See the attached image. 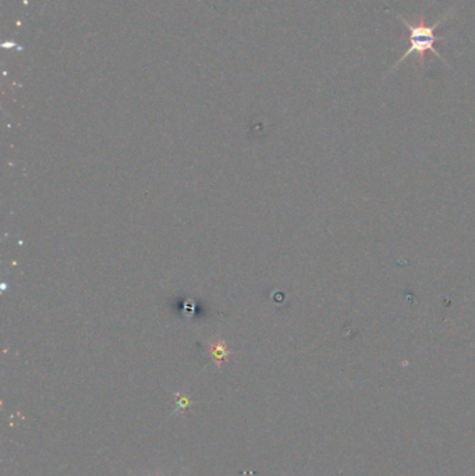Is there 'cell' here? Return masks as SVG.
<instances>
[{
    "label": "cell",
    "mask_w": 475,
    "mask_h": 476,
    "mask_svg": "<svg viewBox=\"0 0 475 476\" xmlns=\"http://www.w3.org/2000/svg\"><path fill=\"white\" fill-rule=\"evenodd\" d=\"M193 404H194V401H191L187 396H184V394H181V393H177V394H176V410H174V414L184 413V411L188 410Z\"/></svg>",
    "instance_id": "3957f363"
},
{
    "label": "cell",
    "mask_w": 475,
    "mask_h": 476,
    "mask_svg": "<svg viewBox=\"0 0 475 476\" xmlns=\"http://www.w3.org/2000/svg\"><path fill=\"white\" fill-rule=\"evenodd\" d=\"M209 354H211V358L218 365V368H220L222 364L225 361H227L229 357H230V351L227 350V346H226V343L223 340H218L216 343L211 344Z\"/></svg>",
    "instance_id": "7a4b0ae2"
},
{
    "label": "cell",
    "mask_w": 475,
    "mask_h": 476,
    "mask_svg": "<svg viewBox=\"0 0 475 476\" xmlns=\"http://www.w3.org/2000/svg\"><path fill=\"white\" fill-rule=\"evenodd\" d=\"M453 13H455L453 8L448 10V11H446V13H445L434 25H425V24H424V17H423V15H421L419 24H416V25L407 22L406 18H403L402 15H399L402 24H403V25L409 29V32H410V33H409L410 47L405 52V54L395 63V66H393L391 70H392V71L396 70L407 57H410V56H413V54H417V56H419L420 66H423L424 61H425L424 56H425L427 52H432L438 59H441L442 61H445V59L439 54V52L435 50L434 45H435V42L445 40L446 38H445V36H437V35H435V29H437L441 24H444L449 17H452ZM445 63H446V61H445Z\"/></svg>",
    "instance_id": "6da1fadb"
}]
</instances>
